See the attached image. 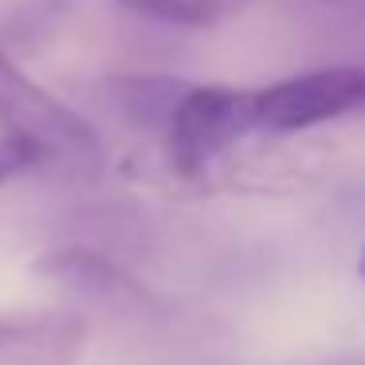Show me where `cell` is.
Here are the masks:
<instances>
[{"label": "cell", "instance_id": "obj_4", "mask_svg": "<svg viewBox=\"0 0 365 365\" xmlns=\"http://www.w3.org/2000/svg\"><path fill=\"white\" fill-rule=\"evenodd\" d=\"M32 271L83 307L110 310V314H153L158 310V294L138 275H130L118 259H110L106 252H95V247H51L32 263Z\"/></svg>", "mask_w": 365, "mask_h": 365}, {"label": "cell", "instance_id": "obj_3", "mask_svg": "<svg viewBox=\"0 0 365 365\" xmlns=\"http://www.w3.org/2000/svg\"><path fill=\"white\" fill-rule=\"evenodd\" d=\"M349 110H365V63L318 67L255 91V130L263 134H299Z\"/></svg>", "mask_w": 365, "mask_h": 365}, {"label": "cell", "instance_id": "obj_5", "mask_svg": "<svg viewBox=\"0 0 365 365\" xmlns=\"http://www.w3.org/2000/svg\"><path fill=\"white\" fill-rule=\"evenodd\" d=\"M87 346V318L71 310H4L0 365H75Z\"/></svg>", "mask_w": 365, "mask_h": 365}, {"label": "cell", "instance_id": "obj_2", "mask_svg": "<svg viewBox=\"0 0 365 365\" xmlns=\"http://www.w3.org/2000/svg\"><path fill=\"white\" fill-rule=\"evenodd\" d=\"M255 130V91L224 87V83H192L177 106L173 122L161 138V161L181 185L208 173L220 153Z\"/></svg>", "mask_w": 365, "mask_h": 365}, {"label": "cell", "instance_id": "obj_1", "mask_svg": "<svg viewBox=\"0 0 365 365\" xmlns=\"http://www.w3.org/2000/svg\"><path fill=\"white\" fill-rule=\"evenodd\" d=\"M0 134L28 142L40 153V165H51L67 177H91L103 165V142L95 126L48 87L28 79L4 48H0Z\"/></svg>", "mask_w": 365, "mask_h": 365}, {"label": "cell", "instance_id": "obj_7", "mask_svg": "<svg viewBox=\"0 0 365 365\" xmlns=\"http://www.w3.org/2000/svg\"><path fill=\"white\" fill-rule=\"evenodd\" d=\"M118 9L134 12L153 24L169 28H216L220 20L236 16L252 0H114Z\"/></svg>", "mask_w": 365, "mask_h": 365}, {"label": "cell", "instance_id": "obj_6", "mask_svg": "<svg viewBox=\"0 0 365 365\" xmlns=\"http://www.w3.org/2000/svg\"><path fill=\"white\" fill-rule=\"evenodd\" d=\"M189 87L192 83L173 79V75H114L106 79V103L130 126L165 134Z\"/></svg>", "mask_w": 365, "mask_h": 365}, {"label": "cell", "instance_id": "obj_9", "mask_svg": "<svg viewBox=\"0 0 365 365\" xmlns=\"http://www.w3.org/2000/svg\"><path fill=\"white\" fill-rule=\"evenodd\" d=\"M357 275H361V283H365V240H361V259H357Z\"/></svg>", "mask_w": 365, "mask_h": 365}, {"label": "cell", "instance_id": "obj_8", "mask_svg": "<svg viewBox=\"0 0 365 365\" xmlns=\"http://www.w3.org/2000/svg\"><path fill=\"white\" fill-rule=\"evenodd\" d=\"M40 165V153L32 150L28 142H20V138H9L0 134V181H9V177L24 173V169Z\"/></svg>", "mask_w": 365, "mask_h": 365}]
</instances>
